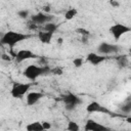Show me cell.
<instances>
[{
  "instance_id": "cell-2",
  "label": "cell",
  "mask_w": 131,
  "mask_h": 131,
  "mask_svg": "<svg viewBox=\"0 0 131 131\" xmlns=\"http://www.w3.org/2000/svg\"><path fill=\"white\" fill-rule=\"evenodd\" d=\"M52 69H50L48 66H41L38 67L36 64H29L23 72V75L31 80V81H35L37 78H39L40 76H45L48 74H51Z\"/></svg>"
},
{
  "instance_id": "cell-1",
  "label": "cell",
  "mask_w": 131,
  "mask_h": 131,
  "mask_svg": "<svg viewBox=\"0 0 131 131\" xmlns=\"http://www.w3.org/2000/svg\"><path fill=\"white\" fill-rule=\"evenodd\" d=\"M29 38H30V35H28V34L15 32V31H8L2 35L1 44L2 45H8L12 49L16 44H18L19 42L25 41Z\"/></svg>"
},
{
  "instance_id": "cell-10",
  "label": "cell",
  "mask_w": 131,
  "mask_h": 131,
  "mask_svg": "<svg viewBox=\"0 0 131 131\" xmlns=\"http://www.w3.org/2000/svg\"><path fill=\"white\" fill-rule=\"evenodd\" d=\"M38 56L35 54V53H33L31 50H29V49H21V50H18L16 53H15V56H14V58H15V61L16 62H23V61H25V60H27V59H31V58H37Z\"/></svg>"
},
{
  "instance_id": "cell-28",
  "label": "cell",
  "mask_w": 131,
  "mask_h": 131,
  "mask_svg": "<svg viewBox=\"0 0 131 131\" xmlns=\"http://www.w3.org/2000/svg\"><path fill=\"white\" fill-rule=\"evenodd\" d=\"M126 121H127V123H129V124H131V116H129V117H127V118H126Z\"/></svg>"
},
{
  "instance_id": "cell-20",
  "label": "cell",
  "mask_w": 131,
  "mask_h": 131,
  "mask_svg": "<svg viewBox=\"0 0 131 131\" xmlns=\"http://www.w3.org/2000/svg\"><path fill=\"white\" fill-rule=\"evenodd\" d=\"M17 15L20 17V18H27L29 16V10L27 9H21V10H18L17 11Z\"/></svg>"
},
{
  "instance_id": "cell-9",
  "label": "cell",
  "mask_w": 131,
  "mask_h": 131,
  "mask_svg": "<svg viewBox=\"0 0 131 131\" xmlns=\"http://www.w3.org/2000/svg\"><path fill=\"white\" fill-rule=\"evenodd\" d=\"M86 111H87L88 114L100 113V114H108V115H112L111 111H108L105 106H103L102 104H100L97 101H92V102L88 103L87 106H86Z\"/></svg>"
},
{
  "instance_id": "cell-26",
  "label": "cell",
  "mask_w": 131,
  "mask_h": 131,
  "mask_svg": "<svg viewBox=\"0 0 131 131\" xmlns=\"http://www.w3.org/2000/svg\"><path fill=\"white\" fill-rule=\"evenodd\" d=\"M110 4L113 6V7H119L120 6V3L118 1H110Z\"/></svg>"
},
{
  "instance_id": "cell-15",
  "label": "cell",
  "mask_w": 131,
  "mask_h": 131,
  "mask_svg": "<svg viewBox=\"0 0 131 131\" xmlns=\"http://www.w3.org/2000/svg\"><path fill=\"white\" fill-rule=\"evenodd\" d=\"M77 13H78V10H77L76 8H70V9H68V10L66 11V13H64V18H66L67 20H71V19H73V18L77 15Z\"/></svg>"
},
{
  "instance_id": "cell-30",
  "label": "cell",
  "mask_w": 131,
  "mask_h": 131,
  "mask_svg": "<svg viewBox=\"0 0 131 131\" xmlns=\"http://www.w3.org/2000/svg\"><path fill=\"white\" fill-rule=\"evenodd\" d=\"M57 41H58V43H59V44H60V43H62V39H61V38H59Z\"/></svg>"
},
{
  "instance_id": "cell-7",
  "label": "cell",
  "mask_w": 131,
  "mask_h": 131,
  "mask_svg": "<svg viewBox=\"0 0 131 131\" xmlns=\"http://www.w3.org/2000/svg\"><path fill=\"white\" fill-rule=\"evenodd\" d=\"M85 131H112V129L107 126H104L92 119H88L84 126Z\"/></svg>"
},
{
  "instance_id": "cell-12",
  "label": "cell",
  "mask_w": 131,
  "mask_h": 131,
  "mask_svg": "<svg viewBox=\"0 0 131 131\" xmlns=\"http://www.w3.org/2000/svg\"><path fill=\"white\" fill-rule=\"evenodd\" d=\"M42 97H44V94L41 93V92H37V91H33V92H30L28 95H27V104L32 106L34 104H36Z\"/></svg>"
},
{
  "instance_id": "cell-19",
  "label": "cell",
  "mask_w": 131,
  "mask_h": 131,
  "mask_svg": "<svg viewBox=\"0 0 131 131\" xmlns=\"http://www.w3.org/2000/svg\"><path fill=\"white\" fill-rule=\"evenodd\" d=\"M122 112L125 113V114H129L131 112V100H128L126 103H124L121 107Z\"/></svg>"
},
{
  "instance_id": "cell-23",
  "label": "cell",
  "mask_w": 131,
  "mask_h": 131,
  "mask_svg": "<svg viewBox=\"0 0 131 131\" xmlns=\"http://www.w3.org/2000/svg\"><path fill=\"white\" fill-rule=\"evenodd\" d=\"M51 74H53V75H61L62 74V70L60 69V68H53L52 69V71H51Z\"/></svg>"
},
{
  "instance_id": "cell-29",
  "label": "cell",
  "mask_w": 131,
  "mask_h": 131,
  "mask_svg": "<svg viewBox=\"0 0 131 131\" xmlns=\"http://www.w3.org/2000/svg\"><path fill=\"white\" fill-rule=\"evenodd\" d=\"M49 10H50V7H48V6L44 7V11H49Z\"/></svg>"
},
{
  "instance_id": "cell-4",
  "label": "cell",
  "mask_w": 131,
  "mask_h": 131,
  "mask_svg": "<svg viewBox=\"0 0 131 131\" xmlns=\"http://www.w3.org/2000/svg\"><path fill=\"white\" fill-rule=\"evenodd\" d=\"M30 87H31L30 83H15L13 84L10 90V94L14 98H20L30 90Z\"/></svg>"
},
{
  "instance_id": "cell-21",
  "label": "cell",
  "mask_w": 131,
  "mask_h": 131,
  "mask_svg": "<svg viewBox=\"0 0 131 131\" xmlns=\"http://www.w3.org/2000/svg\"><path fill=\"white\" fill-rule=\"evenodd\" d=\"M83 62H84V60H83L82 57H76V58H74V60H73V63H74V66H75L76 68H80V67L83 64Z\"/></svg>"
},
{
  "instance_id": "cell-17",
  "label": "cell",
  "mask_w": 131,
  "mask_h": 131,
  "mask_svg": "<svg viewBox=\"0 0 131 131\" xmlns=\"http://www.w3.org/2000/svg\"><path fill=\"white\" fill-rule=\"evenodd\" d=\"M44 31L45 32H49V33H51V34H53L56 30H57V26L54 24V23H48V24H46V25H44Z\"/></svg>"
},
{
  "instance_id": "cell-25",
  "label": "cell",
  "mask_w": 131,
  "mask_h": 131,
  "mask_svg": "<svg viewBox=\"0 0 131 131\" xmlns=\"http://www.w3.org/2000/svg\"><path fill=\"white\" fill-rule=\"evenodd\" d=\"M42 125H43V127H44L45 130H49L51 128V124L49 122H42Z\"/></svg>"
},
{
  "instance_id": "cell-22",
  "label": "cell",
  "mask_w": 131,
  "mask_h": 131,
  "mask_svg": "<svg viewBox=\"0 0 131 131\" xmlns=\"http://www.w3.org/2000/svg\"><path fill=\"white\" fill-rule=\"evenodd\" d=\"M77 32L79 33V34H81L83 37H88L89 36V32L87 31V30H85V29H77Z\"/></svg>"
},
{
  "instance_id": "cell-14",
  "label": "cell",
  "mask_w": 131,
  "mask_h": 131,
  "mask_svg": "<svg viewBox=\"0 0 131 131\" xmlns=\"http://www.w3.org/2000/svg\"><path fill=\"white\" fill-rule=\"evenodd\" d=\"M52 37H53V34L49 33V32H39L38 33V38L39 40L44 43V44H49L52 40Z\"/></svg>"
},
{
  "instance_id": "cell-16",
  "label": "cell",
  "mask_w": 131,
  "mask_h": 131,
  "mask_svg": "<svg viewBox=\"0 0 131 131\" xmlns=\"http://www.w3.org/2000/svg\"><path fill=\"white\" fill-rule=\"evenodd\" d=\"M67 131H80V126L75 121H70L67 126Z\"/></svg>"
},
{
  "instance_id": "cell-24",
  "label": "cell",
  "mask_w": 131,
  "mask_h": 131,
  "mask_svg": "<svg viewBox=\"0 0 131 131\" xmlns=\"http://www.w3.org/2000/svg\"><path fill=\"white\" fill-rule=\"evenodd\" d=\"M28 28H29L30 30H36V29L38 28V25H36V24L33 23V21H30V23H28Z\"/></svg>"
},
{
  "instance_id": "cell-13",
  "label": "cell",
  "mask_w": 131,
  "mask_h": 131,
  "mask_svg": "<svg viewBox=\"0 0 131 131\" xmlns=\"http://www.w3.org/2000/svg\"><path fill=\"white\" fill-rule=\"evenodd\" d=\"M26 129H27V131H45V129L42 125V122H38V121L29 123L26 126Z\"/></svg>"
},
{
  "instance_id": "cell-27",
  "label": "cell",
  "mask_w": 131,
  "mask_h": 131,
  "mask_svg": "<svg viewBox=\"0 0 131 131\" xmlns=\"http://www.w3.org/2000/svg\"><path fill=\"white\" fill-rule=\"evenodd\" d=\"M3 60H10V56L7 55V54H2V57H1Z\"/></svg>"
},
{
  "instance_id": "cell-31",
  "label": "cell",
  "mask_w": 131,
  "mask_h": 131,
  "mask_svg": "<svg viewBox=\"0 0 131 131\" xmlns=\"http://www.w3.org/2000/svg\"><path fill=\"white\" fill-rule=\"evenodd\" d=\"M129 54H130V56H131V46H130V48H129Z\"/></svg>"
},
{
  "instance_id": "cell-11",
  "label": "cell",
  "mask_w": 131,
  "mask_h": 131,
  "mask_svg": "<svg viewBox=\"0 0 131 131\" xmlns=\"http://www.w3.org/2000/svg\"><path fill=\"white\" fill-rule=\"evenodd\" d=\"M106 59H107V57L105 55H100V54H97V53H94V52L88 53L87 56H86V60L88 62H90L91 64H93V66L100 64L101 62L105 61Z\"/></svg>"
},
{
  "instance_id": "cell-8",
  "label": "cell",
  "mask_w": 131,
  "mask_h": 131,
  "mask_svg": "<svg viewBox=\"0 0 131 131\" xmlns=\"http://www.w3.org/2000/svg\"><path fill=\"white\" fill-rule=\"evenodd\" d=\"M120 50V47L116 44H111L107 42H101L98 47H97V51L100 54L106 55V54H112V53H116Z\"/></svg>"
},
{
  "instance_id": "cell-3",
  "label": "cell",
  "mask_w": 131,
  "mask_h": 131,
  "mask_svg": "<svg viewBox=\"0 0 131 131\" xmlns=\"http://www.w3.org/2000/svg\"><path fill=\"white\" fill-rule=\"evenodd\" d=\"M61 100L64 103V108L69 112L74 111L77 105H79L80 103H82V100L79 96H77L74 93H67L64 95L61 96Z\"/></svg>"
},
{
  "instance_id": "cell-18",
  "label": "cell",
  "mask_w": 131,
  "mask_h": 131,
  "mask_svg": "<svg viewBox=\"0 0 131 131\" xmlns=\"http://www.w3.org/2000/svg\"><path fill=\"white\" fill-rule=\"evenodd\" d=\"M116 59H117V62L120 67H126L128 63V58L126 55H119L116 57Z\"/></svg>"
},
{
  "instance_id": "cell-5",
  "label": "cell",
  "mask_w": 131,
  "mask_h": 131,
  "mask_svg": "<svg viewBox=\"0 0 131 131\" xmlns=\"http://www.w3.org/2000/svg\"><path fill=\"white\" fill-rule=\"evenodd\" d=\"M110 32H111L112 36L115 38V40H119L123 35L131 32V28L126 25H123V24H115L111 27Z\"/></svg>"
},
{
  "instance_id": "cell-6",
  "label": "cell",
  "mask_w": 131,
  "mask_h": 131,
  "mask_svg": "<svg viewBox=\"0 0 131 131\" xmlns=\"http://www.w3.org/2000/svg\"><path fill=\"white\" fill-rule=\"evenodd\" d=\"M54 15L46 12H38L31 16V21L35 23L36 25H46L48 23H52Z\"/></svg>"
}]
</instances>
